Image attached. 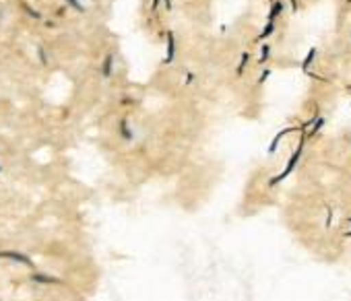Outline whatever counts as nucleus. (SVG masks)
Wrapping results in <instances>:
<instances>
[]
</instances>
